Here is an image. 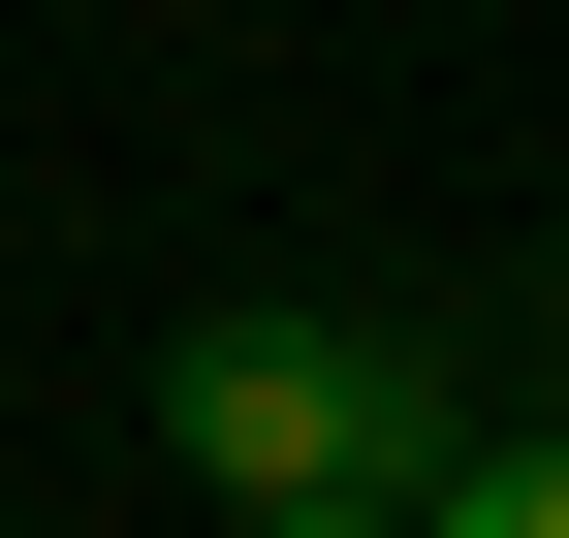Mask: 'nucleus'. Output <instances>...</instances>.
I'll return each instance as SVG.
<instances>
[{
	"instance_id": "obj_1",
	"label": "nucleus",
	"mask_w": 569,
	"mask_h": 538,
	"mask_svg": "<svg viewBox=\"0 0 569 538\" xmlns=\"http://www.w3.org/2000/svg\"><path fill=\"white\" fill-rule=\"evenodd\" d=\"M159 476H222V538H443L475 412L411 317H317V286H222L159 349Z\"/></svg>"
},
{
	"instance_id": "obj_3",
	"label": "nucleus",
	"mask_w": 569,
	"mask_h": 538,
	"mask_svg": "<svg viewBox=\"0 0 569 538\" xmlns=\"http://www.w3.org/2000/svg\"><path fill=\"white\" fill-rule=\"evenodd\" d=\"M538 349H569V253H538Z\"/></svg>"
},
{
	"instance_id": "obj_2",
	"label": "nucleus",
	"mask_w": 569,
	"mask_h": 538,
	"mask_svg": "<svg viewBox=\"0 0 569 538\" xmlns=\"http://www.w3.org/2000/svg\"><path fill=\"white\" fill-rule=\"evenodd\" d=\"M443 538H569V412H538V444H475V476H443Z\"/></svg>"
}]
</instances>
